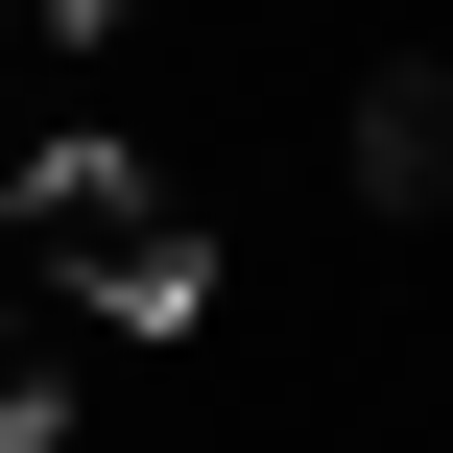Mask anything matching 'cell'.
I'll return each mask as SVG.
<instances>
[{"instance_id": "cell-1", "label": "cell", "mask_w": 453, "mask_h": 453, "mask_svg": "<svg viewBox=\"0 0 453 453\" xmlns=\"http://www.w3.org/2000/svg\"><path fill=\"white\" fill-rule=\"evenodd\" d=\"M0 239H24L72 311H119V334H191V311H215V239H191V191H167L143 143H24V167H0Z\"/></svg>"}, {"instance_id": "cell-2", "label": "cell", "mask_w": 453, "mask_h": 453, "mask_svg": "<svg viewBox=\"0 0 453 453\" xmlns=\"http://www.w3.org/2000/svg\"><path fill=\"white\" fill-rule=\"evenodd\" d=\"M358 191H382V215L453 191V72H382V96H358Z\"/></svg>"}, {"instance_id": "cell-3", "label": "cell", "mask_w": 453, "mask_h": 453, "mask_svg": "<svg viewBox=\"0 0 453 453\" xmlns=\"http://www.w3.org/2000/svg\"><path fill=\"white\" fill-rule=\"evenodd\" d=\"M72 430V358H48V334H0V453H48Z\"/></svg>"}, {"instance_id": "cell-4", "label": "cell", "mask_w": 453, "mask_h": 453, "mask_svg": "<svg viewBox=\"0 0 453 453\" xmlns=\"http://www.w3.org/2000/svg\"><path fill=\"white\" fill-rule=\"evenodd\" d=\"M24 24H72V48H96V24H119V0H24Z\"/></svg>"}]
</instances>
